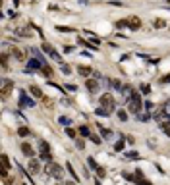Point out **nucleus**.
Listing matches in <instances>:
<instances>
[{"label":"nucleus","instance_id":"nucleus-42","mask_svg":"<svg viewBox=\"0 0 170 185\" xmlns=\"http://www.w3.org/2000/svg\"><path fill=\"white\" fill-rule=\"evenodd\" d=\"M143 178V172L141 170H135V179H141Z\"/></svg>","mask_w":170,"mask_h":185},{"label":"nucleus","instance_id":"nucleus-40","mask_svg":"<svg viewBox=\"0 0 170 185\" xmlns=\"http://www.w3.org/2000/svg\"><path fill=\"white\" fill-rule=\"evenodd\" d=\"M75 147H77V148H83V147H85V143L81 141V139H75Z\"/></svg>","mask_w":170,"mask_h":185},{"label":"nucleus","instance_id":"nucleus-36","mask_svg":"<svg viewBox=\"0 0 170 185\" xmlns=\"http://www.w3.org/2000/svg\"><path fill=\"white\" fill-rule=\"evenodd\" d=\"M112 87H114V89H120V91H122V83H120L118 79H112Z\"/></svg>","mask_w":170,"mask_h":185},{"label":"nucleus","instance_id":"nucleus-32","mask_svg":"<svg viewBox=\"0 0 170 185\" xmlns=\"http://www.w3.org/2000/svg\"><path fill=\"white\" fill-rule=\"evenodd\" d=\"M18 35L19 37H29L31 33H27V29H18Z\"/></svg>","mask_w":170,"mask_h":185},{"label":"nucleus","instance_id":"nucleus-26","mask_svg":"<svg viewBox=\"0 0 170 185\" xmlns=\"http://www.w3.org/2000/svg\"><path fill=\"white\" fill-rule=\"evenodd\" d=\"M95 172H97V176H99V178H105V176H106V170H105L103 166H99Z\"/></svg>","mask_w":170,"mask_h":185},{"label":"nucleus","instance_id":"nucleus-12","mask_svg":"<svg viewBox=\"0 0 170 185\" xmlns=\"http://www.w3.org/2000/svg\"><path fill=\"white\" fill-rule=\"evenodd\" d=\"M77 73L81 75V77H89V75L93 73V69H91V68H87V66H79V68H77Z\"/></svg>","mask_w":170,"mask_h":185},{"label":"nucleus","instance_id":"nucleus-28","mask_svg":"<svg viewBox=\"0 0 170 185\" xmlns=\"http://www.w3.org/2000/svg\"><path fill=\"white\" fill-rule=\"evenodd\" d=\"M56 31H60V33H72L74 29H70V27H64V25H58V27H56Z\"/></svg>","mask_w":170,"mask_h":185},{"label":"nucleus","instance_id":"nucleus-34","mask_svg":"<svg viewBox=\"0 0 170 185\" xmlns=\"http://www.w3.org/2000/svg\"><path fill=\"white\" fill-rule=\"evenodd\" d=\"M2 68H4V69L8 68V54H6V52L2 54Z\"/></svg>","mask_w":170,"mask_h":185},{"label":"nucleus","instance_id":"nucleus-18","mask_svg":"<svg viewBox=\"0 0 170 185\" xmlns=\"http://www.w3.org/2000/svg\"><path fill=\"white\" fill-rule=\"evenodd\" d=\"M128 160H139V152H135V150H130V152L126 154Z\"/></svg>","mask_w":170,"mask_h":185},{"label":"nucleus","instance_id":"nucleus-4","mask_svg":"<svg viewBox=\"0 0 170 185\" xmlns=\"http://www.w3.org/2000/svg\"><path fill=\"white\" fill-rule=\"evenodd\" d=\"M100 106L106 108L108 112H114V97H112L110 92H105V95L100 97Z\"/></svg>","mask_w":170,"mask_h":185},{"label":"nucleus","instance_id":"nucleus-14","mask_svg":"<svg viewBox=\"0 0 170 185\" xmlns=\"http://www.w3.org/2000/svg\"><path fill=\"white\" fill-rule=\"evenodd\" d=\"M29 92H31L33 97H37V98H41V97H43V91H41L37 85H31V87H29Z\"/></svg>","mask_w":170,"mask_h":185},{"label":"nucleus","instance_id":"nucleus-25","mask_svg":"<svg viewBox=\"0 0 170 185\" xmlns=\"http://www.w3.org/2000/svg\"><path fill=\"white\" fill-rule=\"evenodd\" d=\"M79 133H81L83 137H89V135H91V133H89V127H87V125H81V127H79Z\"/></svg>","mask_w":170,"mask_h":185},{"label":"nucleus","instance_id":"nucleus-44","mask_svg":"<svg viewBox=\"0 0 170 185\" xmlns=\"http://www.w3.org/2000/svg\"><path fill=\"white\" fill-rule=\"evenodd\" d=\"M72 50H74V46H70V44L64 46V52H72Z\"/></svg>","mask_w":170,"mask_h":185},{"label":"nucleus","instance_id":"nucleus-38","mask_svg":"<svg viewBox=\"0 0 170 185\" xmlns=\"http://www.w3.org/2000/svg\"><path fill=\"white\" fill-rule=\"evenodd\" d=\"M87 35H89V39H91L93 42H99V37H97V35H93L91 31H87Z\"/></svg>","mask_w":170,"mask_h":185},{"label":"nucleus","instance_id":"nucleus-27","mask_svg":"<svg viewBox=\"0 0 170 185\" xmlns=\"http://www.w3.org/2000/svg\"><path fill=\"white\" fill-rule=\"evenodd\" d=\"M66 168H68V172H70V173H72V176L75 178V181H77V173H75V170H74V166L70 164V162H68V164H66Z\"/></svg>","mask_w":170,"mask_h":185},{"label":"nucleus","instance_id":"nucleus-15","mask_svg":"<svg viewBox=\"0 0 170 185\" xmlns=\"http://www.w3.org/2000/svg\"><path fill=\"white\" fill-rule=\"evenodd\" d=\"M41 48H43V52H47V54H50V56H52V54L56 52V50L52 48V46H50L49 42H43V44H41Z\"/></svg>","mask_w":170,"mask_h":185},{"label":"nucleus","instance_id":"nucleus-30","mask_svg":"<svg viewBox=\"0 0 170 185\" xmlns=\"http://www.w3.org/2000/svg\"><path fill=\"white\" fill-rule=\"evenodd\" d=\"M124 147H126V143H124V141H118V143L114 145V150H118V152H120V150H124Z\"/></svg>","mask_w":170,"mask_h":185},{"label":"nucleus","instance_id":"nucleus-10","mask_svg":"<svg viewBox=\"0 0 170 185\" xmlns=\"http://www.w3.org/2000/svg\"><path fill=\"white\" fill-rule=\"evenodd\" d=\"M19 106H21V108L33 106V100H31V98H27V95H25V92H21V95H19Z\"/></svg>","mask_w":170,"mask_h":185},{"label":"nucleus","instance_id":"nucleus-22","mask_svg":"<svg viewBox=\"0 0 170 185\" xmlns=\"http://www.w3.org/2000/svg\"><path fill=\"white\" fill-rule=\"evenodd\" d=\"M116 114H118V118H120L122 122H126V120H128V112H126V110H118Z\"/></svg>","mask_w":170,"mask_h":185},{"label":"nucleus","instance_id":"nucleus-5","mask_svg":"<svg viewBox=\"0 0 170 185\" xmlns=\"http://www.w3.org/2000/svg\"><path fill=\"white\" fill-rule=\"evenodd\" d=\"M12 56L16 58L18 62H25L27 60V54L23 48H19V46H12Z\"/></svg>","mask_w":170,"mask_h":185},{"label":"nucleus","instance_id":"nucleus-8","mask_svg":"<svg viewBox=\"0 0 170 185\" xmlns=\"http://www.w3.org/2000/svg\"><path fill=\"white\" fill-rule=\"evenodd\" d=\"M27 170H29V173H39V172H41V162L35 160V158H29Z\"/></svg>","mask_w":170,"mask_h":185},{"label":"nucleus","instance_id":"nucleus-33","mask_svg":"<svg viewBox=\"0 0 170 185\" xmlns=\"http://www.w3.org/2000/svg\"><path fill=\"white\" fill-rule=\"evenodd\" d=\"M60 68H62V72H64V73H70V72H72V68L68 66V64H60Z\"/></svg>","mask_w":170,"mask_h":185},{"label":"nucleus","instance_id":"nucleus-31","mask_svg":"<svg viewBox=\"0 0 170 185\" xmlns=\"http://www.w3.org/2000/svg\"><path fill=\"white\" fill-rule=\"evenodd\" d=\"M116 27H118V29H124V27H128V21H124V19L116 21Z\"/></svg>","mask_w":170,"mask_h":185},{"label":"nucleus","instance_id":"nucleus-19","mask_svg":"<svg viewBox=\"0 0 170 185\" xmlns=\"http://www.w3.org/2000/svg\"><path fill=\"white\" fill-rule=\"evenodd\" d=\"M66 135H68V137H72V139H77V131L72 129V127H66Z\"/></svg>","mask_w":170,"mask_h":185},{"label":"nucleus","instance_id":"nucleus-11","mask_svg":"<svg viewBox=\"0 0 170 185\" xmlns=\"http://www.w3.org/2000/svg\"><path fill=\"white\" fill-rule=\"evenodd\" d=\"M21 152H23L27 158H33V156H35V152H33V148H31L29 143H21Z\"/></svg>","mask_w":170,"mask_h":185},{"label":"nucleus","instance_id":"nucleus-46","mask_svg":"<svg viewBox=\"0 0 170 185\" xmlns=\"http://www.w3.org/2000/svg\"><path fill=\"white\" fill-rule=\"evenodd\" d=\"M60 122H62L64 125H68V123H70V120H68V118H60Z\"/></svg>","mask_w":170,"mask_h":185},{"label":"nucleus","instance_id":"nucleus-9","mask_svg":"<svg viewBox=\"0 0 170 185\" xmlns=\"http://www.w3.org/2000/svg\"><path fill=\"white\" fill-rule=\"evenodd\" d=\"M14 89V81H4L2 83V98H8V95H10V91Z\"/></svg>","mask_w":170,"mask_h":185},{"label":"nucleus","instance_id":"nucleus-2","mask_svg":"<svg viewBox=\"0 0 170 185\" xmlns=\"http://www.w3.org/2000/svg\"><path fill=\"white\" fill-rule=\"evenodd\" d=\"M141 108H143V102H141L139 95H135L133 98H130V102H128V112H130V114H135V116H137V114L141 112Z\"/></svg>","mask_w":170,"mask_h":185},{"label":"nucleus","instance_id":"nucleus-41","mask_svg":"<svg viewBox=\"0 0 170 185\" xmlns=\"http://www.w3.org/2000/svg\"><path fill=\"white\" fill-rule=\"evenodd\" d=\"M141 91L145 92V95H149V91H151V87H149V85H141Z\"/></svg>","mask_w":170,"mask_h":185},{"label":"nucleus","instance_id":"nucleus-49","mask_svg":"<svg viewBox=\"0 0 170 185\" xmlns=\"http://www.w3.org/2000/svg\"><path fill=\"white\" fill-rule=\"evenodd\" d=\"M168 2H170V0H168Z\"/></svg>","mask_w":170,"mask_h":185},{"label":"nucleus","instance_id":"nucleus-48","mask_svg":"<svg viewBox=\"0 0 170 185\" xmlns=\"http://www.w3.org/2000/svg\"><path fill=\"white\" fill-rule=\"evenodd\" d=\"M95 185H100V181H99V179H97V181H95Z\"/></svg>","mask_w":170,"mask_h":185},{"label":"nucleus","instance_id":"nucleus-20","mask_svg":"<svg viewBox=\"0 0 170 185\" xmlns=\"http://www.w3.org/2000/svg\"><path fill=\"white\" fill-rule=\"evenodd\" d=\"M0 160H2V168L10 170V160H8V156H6V154H2V156H0Z\"/></svg>","mask_w":170,"mask_h":185},{"label":"nucleus","instance_id":"nucleus-17","mask_svg":"<svg viewBox=\"0 0 170 185\" xmlns=\"http://www.w3.org/2000/svg\"><path fill=\"white\" fill-rule=\"evenodd\" d=\"M99 129H100V135H103L105 139H108V137L112 135V131H110V129H106V127H103V125H99Z\"/></svg>","mask_w":170,"mask_h":185},{"label":"nucleus","instance_id":"nucleus-47","mask_svg":"<svg viewBox=\"0 0 170 185\" xmlns=\"http://www.w3.org/2000/svg\"><path fill=\"white\" fill-rule=\"evenodd\" d=\"M62 185H75L74 181H66V183H62Z\"/></svg>","mask_w":170,"mask_h":185},{"label":"nucleus","instance_id":"nucleus-37","mask_svg":"<svg viewBox=\"0 0 170 185\" xmlns=\"http://www.w3.org/2000/svg\"><path fill=\"white\" fill-rule=\"evenodd\" d=\"M153 25H155L157 29H161V27H164V21H162V19H157V21L153 23Z\"/></svg>","mask_w":170,"mask_h":185},{"label":"nucleus","instance_id":"nucleus-43","mask_svg":"<svg viewBox=\"0 0 170 185\" xmlns=\"http://www.w3.org/2000/svg\"><path fill=\"white\" fill-rule=\"evenodd\" d=\"M161 81H162V83H170V73H166V75H164Z\"/></svg>","mask_w":170,"mask_h":185},{"label":"nucleus","instance_id":"nucleus-13","mask_svg":"<svg viewBox=\"0 0 170 185\" xmlns=\"http://www.w3.org/2000/svg\"><path fill=\"white\" fill-rule=\"evenodd\" d=\"M27 69H43L41 66V60H37V58H33V60L27 62Z\"/></svg>","mask_w":170,"mask_h":185},{"label":"nucleus","instance_id":"nucleus-29","mask_svg":"<svg viewBox=\"0 0 170 185\" xmlns=\"http://www.w3.org/2000/svg\"><path fill=\"white\" fill-rule=\"evenodd\" d=\"M95 112H97V114H99V116H108V114H110V112H108V110H106V108H103V106H100V108H97V110H95Z\"/></svg>","mask_w":170,"mask_h":185},{"label":"nucleus","instance_id":"nucleus-21","mask_svg":"<svg viewBox=\"0 0 170 185\" xmlns=\"http://www.w3.org/2000/svg\"><path fill=\"white\" fill-rule=\"evenodd\" d=\"M143 106H145V110L149 112V114H153V108H155V104H153V102L147 100V102H143Z\"/></svg>","mask_w":170,"mask_h":185},{"label":"nucleus","instance_id":"nucleus-39","mask_svg":"<svg viewBox=\"0 0 170 185\" xmlns=\"http://www.w3.org/2000/svg\"><path fill=\"white\" fill-rule=\"evenodd\" d=\"M162 108H164L166 116H170V100H168V102H164V106H162Z\"/></svg>","mask_w":170,"mask_h":185},{"label":"nucleus","instance_id":"nucleus-7","mask_svg":"<svg viewBox=\"0 0 170 185\" xmlns=\"http://www.w3.org/2000/svg\"><path fill=\"white\" fill-rule=\"evenodd\" d=\"M128 27H130L131 31H137V29L141 27V19H139L137 16H130V18H128Z\"/></svg>","mask_w":170,"mask_h":185},{"label":"nucleus","instance_id":"nucleus-1","mask_svg":"<svg viewBox=\"0 0 170 185\" xmlns=\"http://www.w3.org/2000/svg\"><path fill=\"white\" fill-rule=\"evenodd\" d=\"M44 170H47L49 176H52V178H56V179H62V176H64V170L60 168V164H56V162H49Z\"/></svg>","mask_w":170,"mask_h":185},{"label":"nucleus","instance_id":"nucleus-45","mask_svg":"<svg viewBox=\"0 0 170 185\" xmlns=\"http://www.w3.org/2000/svg\"><path fill=\"white\" fill-rule=\"evenodd\" d=\"M126 139H128V143H131V145H133V143H135V139H133V137H131V135H128V137H126Z\"/></svg>","mask_w":170,"mask_h":185},{"label":"nucleus","instance_id":"nucleus-35","mask_svg":"<svg viewBox=\"0 0 170 185\" xmlns=\"http://www.w3.org/2000/svg\"><path fill=\"white\" fill-rule=\"evenodd\" d=\"M135 181H137V185H153L151 181H147L145 178H141V179H135Z\"/></svg>","mask_w":170,"mask_h":185},{"label":"nucleus","instance_id":"nucleus-23","mask_svg":"<svg viewBox=\"0 0 170 185\" xmlns=\"http://www.w3.org/2000/svg\"><path fill=\"white\" fill-rule=\"evenodd\" d=\"M89 139H91V141H93L95 145H100V143H103V139H100L99 135H93V133H91V135H89Z\"/></svg>","mask_w":170,"mask_h":185},{"label":"nucleus","instance_id":"nucleus-16","mask_svg":"<svg viewBox=\"0 0 170 185\" xmlns=\"http://www.w3.org/2000/svg\"><path fill=\"white\" fill-rule=\"evenodd\" d=\"M41 72H43V75H47V77H52V68H50V66H47V64L43 66V69H41Z\"/></svg>","mask_w":170,"mask_h":185},{"label":"nucleus","instance_id":"nucleus-3","mask_svg":"<svg viewBox=\"0 0 170 185\" xmlns=\"http://www.w3.org/2000/svg\"><path fill=\"white\" fill-rule=\"evenodd\" d=\"M39 154H41V160H44V162H52V152H50L49 143H44V141L39 143Z\"/></svg>","mask_w":170,"mask_h":185},{"label":"nucleus","instance_id":"nucleus-24","mask_svg":"<svg viewBox=\"0 0 170 185\" xmlns=\"http://www.w3.org/2000/svg\"><path fill=\"white\" fill-rule=\"evenodd\" d=\"M18 135H19V137H27V135H29V129H27V127H19V129H18Z\"/></svg>","mask_w":170,"mask_h":185},{"label":"nucleus","instance_id":"nucleus-6","mask_svg":"<svg viewBox=\"0 0 170 185\" xmlns=\"http://www.w3.org/2000/svg\"><path fill=\"white\" fill-rule=\"evenodd\" d=\"M85 87H87V91L91 92V95H95V92L99 91V79H95V77L87 79V81H85Z\"/></svg>","mask_w":170,"mask_h":185}]
</instances>
